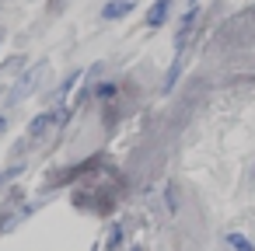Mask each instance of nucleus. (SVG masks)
Wrapping results in <instances>:
<instances>
[{
	"mask_svg": "<svg viewBox=\"0 0 255 251\" xmlns=\"http://www.w3.org/2000/svg\"><path fill=\"white\" fill-rule=\"evenodd\" d=\"M63 119H67V112H63V108H60V112H42V115H35V119L28 122V136H32V140H39L42 133H49V129H53V126H60Z\"/></svg>",
	"mask_w": 255,
	"mask_h": 251,
	"instance_id": "obj_2",
	"label": "nucleus"
},
{
	"mask_svg": "<svg viewBox=\"0 0 255 251\" xmlns=\"http://www.w3.org/2000/svg\"><path fill=\"white\" fill-rule=\"evenodd\" d=\"M98 94H102V98H112V94H116V84H98Z\"/></svg>",
	"mask_w": 255,
	"mask_h": 251,
	"instance_id": "obj_6",
	"label": "nucleus"
},
{
	"mask_svg": "<svg viewBox=\"0 0 255 251\" xmlns=\"http://www.w3.org/2000/svg\"><path fill=\"white\" fill-rule=\"evenodd\" d=\"M129 11H133V0H112L102 14H105V18H123V14H129Z\"/></svg>",
	"mask_w": 255,
	"mask_h": 251,
	"instance_id": "obj_4",
	"label": "nucleus"
},
{
	"mask_svg": "<svg viewBox=\"0 0 255 251\" xmlns=\"http://www.w3.org/2000/svg\"><path fill=\"white\" fill-rule=\"evenodd\" d=\"M4 126H7V119H4V115H0V133H4Z\"/></svg>",
	"mask_w": 255,
	"mask_h": 251,
	"instance_id": "obj_7",
	"label": "nucleus"
},
{
	"mask_svg": "<svg viewBox=\"0 0 255 251\" xmlns=\"http://www.w3.org/2000/svg\"><path fill=\"white\" fill-rule=\"evenodd\" d=\"M168 7H171V0H157V4L150 7V14H147V25H150V28L164 25V18H168Z\"/></svg>",
	"mask_w": 255,
	"mask_h": 251,
	"instance_id": "obj_3",
	"label": "nucleus"
},
{
	"mask_svg": "<svg viewBox=\"0 0 255 251\" xmlns=\"http://www.w3.org/2000/svg\"><path fill=\"white\" fill-rule=\"evenodd\" d=\"M227 244H231V248H245V251L252 248V244H248V241H245L241 234H227Z\"/></svg>",
	"mask_w": 255,
	"mask_h": 251,
	"instance_id": "obj_5",
	"label": "nucleus"
},
{
	"mask_svg": "<svg viewBox=\"0 0 255 251\" xmlns=\"http://www.w3.org/2000/svg\"><path fill=\"white\" fill-rule=\"evenodd\" d=\"M49 77V63H39L32 74H25L21 81H18V87H14V94H11V101H21V98H28L32 91H39V84Z\"/></svg>",
	"mask_w": 255,
	"mask_h": 251,
	"instance_id": "obj_1",
	"label": "nucleus"
}]
</instances>
